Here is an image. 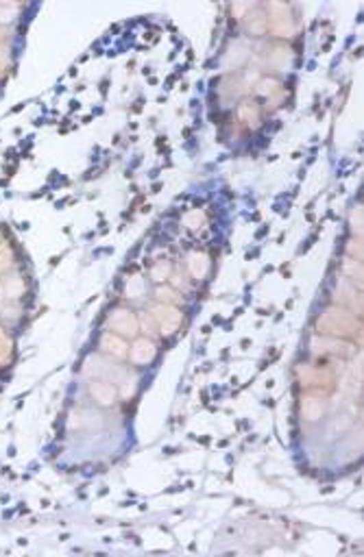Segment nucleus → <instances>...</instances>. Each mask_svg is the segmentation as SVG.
<instances>
[{
    "label": "nucleus",
    "instance_id": "nucleus-1",
    "mask_svg": "<svg viewBox=\"0 0 364 557\" xmlns=\"http://www.w3.org/2000/svg\"><path fill=\"white\" fill-rule=\"evenodd\" d=\"M317 331L319 336H330V338H351L362 331V320L356 316L351 309H345L341 305L336 307H325L317 318Z\"/></svg>",
    "mask_w": 364,
    "mask_h": 557
},
{
    "label": "nucleus",
    "instance_id": "nucleus-2",
    "mask_svg": "<svg viewBox=\"0 0 364 557\" xmlns=\"http://www.w3.org/2000/svg\"><path fill=\"white\" fill-rule=\"evenodd\" d=\"M155 320L157 333H162L164 338H171L184 325V312L177 305H168V303H155L149 312Z\"/></svg>",
    "mask_w": 364,
    "mask_h": 557
},
{
    "label": "nucleus",
    "instance_id": "nucleus-3",
    "mask_svg": "<svg viewBox=\"0 0 364 557\" xmlns=\"http://www.w3.org/2000/svg\"><path fill=\"white\" fill-rule=\"evenodd\" d=\"M269 14H266V20H271V29L277 37H293L297 31V20L293 18V9L290 5H279V3H271Z\"/></svg>",
    "mask_w": 364,
    "mask_h": 557
},
{
    "label": "nucleus",
    "instance_id": "nucleus-4",
    "mask_svg": "<svg viewBox=\"0 0 364 557\" xmlns=\"http://www.w3.org/2000/svg\"><path fill=\"white\" fill-rule=\"evenodd\" d=\"M310 344H312L314 353L325 355V357H343V360H347V357H351V355L356 353L354 344L347 342V340H341V338L314 336V338L310 340Z\"/></svg>",
    "mask_w": 364,
    "mask_h": 557
},
{
    "label": "nucleus",
    "instance_id": "nucleus-5",
    "mask_svg": "<svg viewBox=\"0 0 364 557\" xmlns=\"http://www.w3.org/2000/svg\"><path fill=\"white\" fill-rule=\"evenodd\" d=\"M86 373L88 375H99L103 381H109V383H125V379H127L125 368L109 364L99 355H92L90 360L86 362Z\"/></svg>",
    "mask_w": 364,
    "mask_h": 557
},
{
    "label": "nucleus",
    "instance_id": "nucleus-6",
    "mask_svg": "<svg viewBox=\"0 0 364 557\" xmlns=\"http://www.w3.org/2000/svg\"><path fill=\"white\" fill-rule=\"evenodd\" d=\"M107 327L112 331H116L118 336H123V338H133L138 333V318L133 316L131 309L118 307V309H114L112 314H109Z\"/></svg>",
    "mask_w": 364,
    "mask_h": 557
},
{
    "label": "nucleus",
    "instance_id": "nucleus-7",
    "mask_svg": "<svg viewBox=\"0 0 364 557\" xmlns=\"http://www.w3.org/2000/svg\"><path fill=\"white\" fill-rule=\"evenodd\" d=\"M297 377L306 388H327L332 383V373L319 366H310V364H299L297 368Z\"/></svg>",
    "mask_w": 364,
    "mask_h": 557
},
{
    "label": "nucleus",
    "instance_id": "nucleus-8",
    "mask_svg": "<svg viewBox=\"0 0 364 557\" xmlns=\"http://www.w3.org/2000/svg\"><path fill=\"white\" fill-rule=\"evenodd\" d=\"M129 357H131L133 364L149 366L157 357V344L151 338H138L129 346Z\"/></svg>",
    "mask_w": 364,
    "mask_h": 557
},
{
    "label": "nucleus",
    "instance_id": "nucleus-9",
    "mask_svg": "<svg viewBox=\"0 0 364 557\" xmlns=\"http://www.w3.org/2000/svg\"><path fill=\"white\" fill-rule=\"evenodd\" d=\"M186 266H188V272L194 281H203V279H208L210 270H212V259L205 251H190L186 257Z\"/></svg>",
    "mask_w": 364,
    "mask_h": 557
},
{
    "label": "nucleus",
    "instance_id": "nucleus-10",
    "mask_svg": "<svg viewBox=\"0 0 364 557\" xmlns=\"http://www.w3.org/2000/svg\"><path fill=\"white\" fill-rule=\"evenodd\" d=\"M88 390H90L92 399L99 405H103V407H112L116 403L118 390H116L114 383L103 381V379H94V381L88 383Z\"/></svg>",
    "mask_w": 364,
    "mask_h": 557
},
{
    "label": "nucleus",
    "instance_id": "nucleus-11",
    "mask_svg": "<svg viewBox=\"0 0 364 557\" xmlns=\"http://www.w3.org/2000/svg\"><path fill=\"white\" fill-rule=\"evenodd\" d=\"M99 344H101V351L112 355L114 360H127L129 357V344L123 336H118V333H103Z\"/></svg>",
    "mask_w": 364,
    "mask_h": 557
},
{
    "label": "nucleus",
    "instance_id": "nucleus-12",
    "mask_svg": "<svg viewBox=\"0 0 364 557\" xmlns=\"http://www.w3.org/2000/svg\"><path fill=\"white\" fill-rule=\"evenodd\" d=\"M334 296H336V301L341 307L345 309H351V303H356V309L358 312H362V299H360V294L351 290V279H341L338 281V286L334 290Z\"/></svg>",
    "mask_w": 364,
    "mask_h": 557
},
{
    "label": "nucleus",
    "instance_id": "nucleus-13",
    "mask_svg": "<svg viewBox=\"0 0 364 557\" xmlns=\"http://www.w3.org/2000/svg\"><path fill=\"white\" fill-rule=\"evenodd\" d=\"M299 410H301V416H303V418L310 420V423H314V420H319V418L325 414V403L319 399V396L306 394V396L301 399Z\"/></svg>",
    "mask_w": 364,
    "mask_h": 557
},
{
    "label": "nucleus",
    "instance_id": "nucleus-14",
    "mask_svg": "<svg viewBox=\"0 0 364 557\" xmlns=\"http://www.w3.org/2000/svg\"><path fill=\"white\" fill-rule=\"evenodd\" d=\"M0 292H5L7 299H20L24 294V281L20 275H11L5 279V283H0Z\"/></svg>",
    "mask_w": 364,
    "mask_h": 557
},
{
    "label": "nucleus",
    "instance_id": "nucleus-15",
    "mask_svg": "<svg viewBox=\"0 0 364 557\" xmlns=\"http://www.w3.org/2000/svg\"><path fill=\"white\" fill-rule=\"evenodd\" d=\"M144 292H147V283H144V277L142 275H133L127 279L125 283V296L131 301H136L140 299V296H144Z\"/></svg>",
    "mask_w": 364,
    "mask_h": 557
},
{
    "label": "nucleus",
    "instance_id": "nucleus-16",
    "mask_svg": "<svg viewBox=\"0 0 364 557\" xmlns=\"http://www.w3.org/2000/svg\"><path fill=\"white\" fill-rule=\"evenodd\" d=\"M157 299H160V303H168V305H177L181 307L186 303L184 299V294H181L177 288L173 286H162V288H157Z\"/></svg>",
    "mask_w": 364,
    "mask_h": 557
},
{
    "label": "nucleus",
    "instance_id": "nucleus-17",
    "mask_svg": "<svg viewBox=\"0 0 364 557\" xmlns=\"http://www.w3.org/2000/svg\"><path fill=\"white\" fill-rule=\"evenodd\" d=\"M238 116H240V120L245 122V125H249V127H258V125H260V107H258L256 103H245V105H240Z\"/></svg>",
    "mask_w": 364,
    "mask_h": 557
},
{
    "label": "nucleus",
    "instance_id": "nucleus-18",
    "mask_svg": "<svg viewBox=\"0 0 364 557\" xmlns=\"http://www.w3.org/2000/svg\"><path fill=\"white\" fill-rule=\"evenodd\" d=\"M343 275H345V279H356L358 288H360V286H362V262H360V259L345 257V262H343Z\"/></svg>",
    "mask_w": 364,
    "mask_h": 557
},
{
    "label": "nucleus",
    "instance_id": "nucleus-19",
    "mask_svg": "<svg viewBox=\"0 0 364 557\" xmlns=\"http://www.w3.org/2000/svg\"><path fill=\"white\" fill-rule=\"evenodd\" d=\"M271 61L277 68H288L290 64H293V53H290L286 46H275L271 53Z\"/></svg>",
    "mask_w": 364,
    "mask_h": 557
},
{
    "label": "nucleus",
    "instance_id": "nucleus-20",
    "mask_svg": "<svg viewBox=\"0 0 364 557\" xmlns=\"http://www.w3.org/2000/svg\"><path fill=\"white\" fill-rule=\"evenodd\" d=\"M205 225V212L203 209H190V212L184 216V227L190 231H197Z\"/></svg>",
    "mask_w": 364,
    "mask_h": 557
},
{
    "label": "nucleus",
    "instance_id": "nucleus-21",
    "mask_svg": "<svg viewBox=\"0 0 364 557\" xmlns=\"http://www.w3.org/2000/svg\"><path fill=\"white\" fill-rule=\"evenodd\" d=\"M171 272H173L171 262H166V259H162V262H157V264L151 268V279L157 281V283H164L166 279H171Z\"/></svg>",
    "mask_w": 364,
    "mask_h": 557
},
{
    "label": "nucleus",
    "instance_id": "nucleus-22",
    "mask_svg": "<svg viewBox=\"0 0 364 557\" xmlns=\"http://www.w3.org/2000/svg\"><path fill=\"white\" fill-rule=\"evenodd\" d=\"M138 327H142L144 338H151V340H153V336L157 333L155 320H153V316H151L149 312H142V314L138 316Z\"/></svg>",
    "mask_w": 364,
    "mask_h": 557
},
{
    "label": "nucleus",
    "instance_id": "nucleus-23",
    "mask_svg": "<svg viewBox=\"0 0 364 557\" xmlns=\"http://www.w3.org/2000/svg\"><path fill=\"white\" fill-rule=\"evenodd\" d=\"M11 264H14V251L7 242H3L0 244V272H7Z\"/></svg>",
    "mask_w": 364,
    "mask_h": 557
},
{
    "label": "nucleus",
    "instance_id": "nucleus-24",
    "mask_svg": "<svg viewBox=\"0 0 364 557\" xmlns=\"http://www.w3.org/2000/svg\"><path fill=\"white\" fill-rule=\"evenodd\" d=\"M266 14H256V16H251L249 18V31L251 33H256V35H260V33H264L266 31Z\"/></svg>",
    "mask_w": 364,
    "mask_h": 557
},
{
    "label": "nucleus",
    "instance_id": "nucleus-25",
    "mask_svg": "<svg viewBox=\"0 0 364 557\" xmlns=\"http://www.w3.org/2000/svg\"><path fill=\"white\" fill-rule=\"evenodd\" d=\"M11 357H14V340L7 338L0 344V364H9Z\"/></svg>",
    "mask_w": 364,
    "mask_h": 557
},
{
    "label": "nucleus",
    "instance_id": "nucleus-26",
    "mask_svg": "<svg viewBox=\"0 0 364 557\" xmlns=\"http://www.w3.org/2000/svg\"><path fill=\"white\" fill-rule=\"evenodd\" d=\"M347 255H349V257H354V259H362V246H360V240H349Z\"/></svg>",
    "mask_w": 364,
    "mask_h": 557
},
{
    "label": "nucleus",
    "instance_id": "nucleus-27",
    "mask_svg": "<svg viewBox=\"0 0 364 557\" xmlns=\"http://www.w3.org/2000/svg\"><path fill=\"white\" fill-rule=\"evenodd\" d=\"M354 225H356V231L360 233V229H362V209H360V205H356V209H354Z\"/></svg>",
    "mask_w": 364,
    "mask_h": 557
},
{
    "label": "nucleus",
    "instance_id": "nucleus-28",
    "mask_svg": "<svg viewBox=\"0 0 364 557\" xmlns=\"http://www.w3.org/2000/svg\"><path fill=\"white\" fill-rule=\"evenodd\" d=\"M7 338H9V336H7V331H5L3 327H0V344H3V342H5Z\"/></svg>",
    "mask_w": 364,
    "mask_h": 557
},
{
    "label": "nucleus",
    "instance_id": "nucleus-29",
    "mask_svg": "<svg viewBox=\"0 0 364 557\" xmlns=\"http://www.w3.org/2000/svg\"><path fill=\"white\" fill-rule=\"evenodd\" d=\"M0 240H3V233H0Z\"/></svg>",
    "mask_w": 364,
    "mask_h": 557
}]
</instances>
